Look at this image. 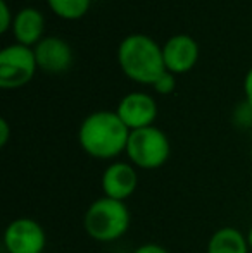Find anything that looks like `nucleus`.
<instances>
[{
    "mask_svg": "<svg viewBox=\"0 0 252 253\" xmlns=\"http://www.w3.org/2000/svg\"><path fill=\"white\" fill-rule=\"evenodd\" d=\"M131 131L119 119L116 112H94L81 123L78 140L88 155L95 159H114L126 152L128 138Z\"/></svg>",
    "mask_w": 252,
    "mask_h": 253,
    "instance_id": "f257e3e1",
    "label": "nucleus"
},
{
    "mask_svg": "<svg viewBox=\"0 0 252 253\" xmlns=\"http://www.w3.org/2000/svg\"><path fill=\"white\" fill-rule=\"evenodd\" d=\"M118 60L123 73L142 84H152L166 73L162 48L147 35H130L121 42Z\"/></svg>",
    "mask_w": 252,
    "mask_h": 253,
    "instance_id": "f03ea898",
    "label": "nucleus"
},
{
    "mask_svg": "<svg viewBox=\"0 0 252 253\" xmlns=\"http://www.w3.org/2000/svg\"><path fill=\"white\" fill-rule=\"evenodd\" d=\"M85 231L101 243H111L125 236L130 227V212L125 202L102 197L97 198L85 212Z\"/></svg>",
    "mask_w": 252,
    "mask_h": 253,
    "instance_id": "7ed1b4c3",
    "label": "nucleus"
},
{
    "mask_svg": "<svg viewBox=\"0 0 252 253\" xmlns=\"http://www.w3.org/2000/svg\"><path fill=\"white\" fill-rule=\"evenodd\" d=\"M126 153L140 169H157L169 157L168 136L154 126L135 129L128 138Z\"/></svg>",
    "mask_w": 252,
    "mask_h": 253,
    "instance_id": "20e7f679",
    "label": "nucleus"
},
{
    "mask_svg": "<svg viewBox=\"0 0 252 253\" xmlns=\"http://www.w3.org/2000/svg\"><path fill=\"white\" fill-rule=\"evenodd\" d=\"M35 50L24 45H10L0 52V86L19 88L33 78L37 69Z\"/></svg>",
    "mask_w": 252,
    "mask_h": 253,
    "instance_id": "39448f33",
    "label": "nucleus"
},
{
    "mask_svg": "<svg viewBox=\"0 0 252 253\" xmlns=\"http://www.w3.org/2000/svg\"><path fill=\"white\" fill-rule=\"evenodd\" d=\"M45 243L44 227L28 217L12 220L3 233V245L9 253H42Z\"/></svg>",
    "mask_w": 252,
    "mask_h": 253,
    "instance_id": "423d86ee",
    "label": "nucleus"
},
{
    "mask_svg": "<svg viewBox=\"0 0 252 253\" xmlns=\"http://www.w3.org/2000/svg\"><path fill=\"white\" fill-rule=\"evenodd\" d=\"M116 114L119 119L128 126L130 131L142 129V127L152 126L155 116H157V107L151 95L147 93H130L119 102Z\"/></svg>",
    "mask_w": 252,
    "mask_h": 253,
    "instance_id": "0eeeda50",
    "label": "nucleus"
},
{
    "mask_svg": "<svg viewBox=\"0 0 252 253\" xmlns=\"http://www.w3.org/2000/svg\"><path fill=\"white\" fill-rule=\"evenodd\" d=\"M138 186V174L126 162H114L102 174V190L107 198L125 202Z\"/></svg>",
    "mask_w": 252,
    "mask_h": 253,
    "instance_id": "6e6552de",
    "label": "nucleus"
},
{
    "mask_svg": "<svg viewBox=\"0 0 252 253\" xmlns=\"http://www.w3.org/2000/svg\"><path fill=\"white\" fill-rule=\"evenodd\" d=\"M164 66L169 73H187L195 66L199 57V47L189 35H176L169 38L162 47Z\"/></svg>",
    "mask_w": 252,
    "mask_h": 253,
    "instance_id": "1a4fd4ad",
    "label": "nucleus"
},
{
    "mask_svg": "<svg viewBox=\"0 0 252 253\" xmlns=\"http://www.w3.org/2000/svg\"><path fill=\"white\" fill-rule=\"evenodd\" d=\"M38 67H42L47 73H62L71 67L73 62V52L69 45L57 37L44 38L37 43L35 48Z\"/></svg>",
    "mask_w": 252,
    "mask_h": 253,
    "instance_id": "9d476101",
    "label": "nucleus"
},
{
    "mask_svg": "<svg viewBox=\"0 0 252 253\" xmlns=\"http://www.w3.org/2000/svg\"><path fill=\"white\" fill-rule=\"evenodd\" d=\"M12 28L17 42L24 47H30L33 43H38L42 33H44V16L40 10L26 7V9L19 10L17 16L14 17Z\"/></svg>",
    "mask_w": 252,
    "mask_h": 253,
    "instance_id": "9b49d317",
    "label": "nucleus"
},
{
    "mask_svg": "<svg viewBox=\"0 0 252 253\" xmlns=\"http://www.w3.org/2000/svg\"><path fill=\"white\" fill-rule=\"evenodd\" d=\"M249 241L235 227L218 229L207 243V253H249Z\"/></svg>",
    "mask_w": 252,
    "mask_h": 253,
    "instance_id": "f8f14e48",
    "label": "nucleus"
},
{
    "mask_svg": "<svg viewBox=\"0 0 252 253\" xmlns=\"http://www.w3.org/2000/svg\"><path fill=\"white\" fill-rule=\"evenodd\" d=\"M50 9L62 19H80L87 14L90 0H47Z\"/></svg>",
    "mask_w": 252,
    "mask_h": 253,
    "instance_id": "ddd939ff",
    "label": "nucleus"
},
{
    "mask_svg": "<svg viewBox=\"0 0 252 253\" xmlns=\"http://www.w3.org/2000/svg\"><path fill=\"white\" fill-rule=\"evenodd\" d=\"M233 119H235L237 126H240V127H249V126H252V105H251V103L249 102L240 103V105L237 107Z\"/></svg>",
    "mask_w": 252,
    "mask_h": 253,
    "instance_id": "4468645a",
    "label": "nucleus"
},
{
    "mask_svg": "<svg viewBox=\"0 0 252 253\" xmlns=\"http://www.w3.org/2000/svg\"><path fill=\"white\" fill-rule=\"evenodd\" d=\"M175 84L176 83H175V78H173V74L171 73H164L154 83V88H155V91H157V93L168 95V93H171V91L175 90Z\"/></svg>",
    "mask_w": 252,
    "mask_h": 253,
    "instance_id": "2eb2a0df",
    "label": "nucleus"
},
{
    "mask_svg": "<svg viewBox=\"0 0 252 253\" xmlns=\"http://www.w3.org/2000/svg\"><path fill=\"white\" fill-rule=\"evenodd\" d=\"M10 26V10L5 0H0V33H5Z\"/></svg>",
    "mask_w": 252,
    "mask_h": 253,
    "instance_id": "dca6fc26",
    "label": "nucleus"
},
{
    "mask_svg": "<svg viewBox=\"0 0 252 253\" xmlns=\"http://www.w3.org/2000/svg\"><path fill=\"white\" fill-rule=\"evenodd\" d=\"M133 253H168V250H166V248H162L161 245L147 243V245H142V247H138Z\"/></svg>",
    "mask_w": 252,
    "mask_h": 253,
    "instance_id": "f3484780",
    "label": "nucleus"
},
{
    "mask_svg": "<svg viewBox=\"0 0 252 253\" xmlns=\"http://www.w3.org/2000/svg\"><path fill=\"white\" fill-rule=\"evenodd\" d=\"M9 124L5 119H0V147H5L7 141H9Z\"/></svg>",
    "mask_w": 252,
    "mask_h": 253,
    "instance_id": "a211bd4d",
    "label": "nucleus"
},
{
    "mask_svg": "<svg viewBox=\"0 0 252 253\" xmlns=\"http://www.w3.org/2000/svg\"><path fill=\"white\" fill-rule=\"evenodd\" d=\"M244 91H246V102L252 105V69L247 73L246 81H244Z\"/></svg>",
    "mask_w": 252,
    "mask_h": 253,
    "instance_id": "6ab92c4d",
    "label": "nucleus"
},
{
    "mask_svg": "<svg viewBox=\"0 0 252 253\" xmlns=\"http://www.w3.org/2000/svg\"><path fill=\"white\" fill-rule=\"evenodd\" d=\"M247 241H249V247H251V250H252V227H251V231H249V236H247Z\"/></svg>",
    "mask_w": 252,
    "mask_h": 253,
    "instance_id": "aec40b11",
    "label": "nucleus"
},
{
    "mask_svg": "<svg viewBox=\"0 0 252 253\" xmlns=\"http://www.w3.org/2000/svg\"><path fill=\"white\" fill-rule=\"evenodd\" d=\"M251 159H252V148H251Z\"/></svg>",
    "mask_w": 252,
    "mask_h": 253,
    "instance_id": "412c9836",
    "label": "nucleus"
}]
</instances>
